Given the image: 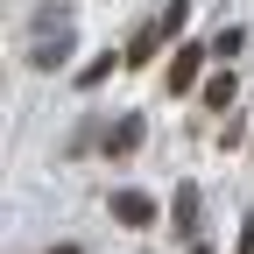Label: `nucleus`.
<instances>
[{"instance_id":"nucleus-1","label":"nucleus","mask_w":254,"mask_h":254,"mask_svg":"<svg viewBox=\"0 0 254 254\" xmlns=\"http://www.w3.org/2000/svg\"><path fill=\"white\" fill-rule=\"evenodd\" d=\"M205 50H212V43H177V57H170V92H205Z\"/></svg>"},{"instance_id":"nucleus-2","label":"nucleus","mask_w":254,"mask_h":254,"mask_svg":"<svg viewBox=\"0 0 254 254\" xmlns=\"http://www.w3.org/2000/svg\"><path fill=\"white\" fill-rule=\"evenodd\" d=\"M113 219L127 233H141V226H155V198L148 190H113Z\"/></svg>"},{"instance_id":"nucleus-3","label":"nucleus","mask_w":254,"mask_h":254,"mask_svg":"<svg viewBox=\"0 0 254 254\" xmlns=\"http://www.w3.org/2000/svg\"><path fill=\"white\" fill-rule=\"evenodd\" d=\"M141 134H148V120H141V113H120V120H113V134H106V155H134Z\"/></svg>"},{"instance_id":"nucleus-4","label":"nucleus","mask_w":254,"mask_h":254,"mask_svg":"<svg viewBox=\"0 0 254 254\" xmlns=\"http://www.w3.org/2000/svg\"><path fill=\"white\" fill-rule=\"evenodd\" d=\"M170 226L190 240L198 233V184H177V198H170Z\"/></svg>"},{"instance_id":"nucleus-5","label":"nucleus","mask_w":254,"mask_h":254,"mask_svg":"<svg viewBox=\"0 0 254 254\" xmlns=\"http://www.w3.org/2000/svg\"><path fill=\"white\" fill-rule=\"evenodd\" d=\"M163 43H170V36H163V21H148V28H134V43H127L120 57H127V64H148V57L163 50Z\"/></svg>"},{"instance_id":"nucleus-6","label":"nucleus","mask_w":254,"mask_h":254,"mask_svg":"<svg viewBox=\"0 0 254 254\" xmlns=\"http://www.w3.org/2000/svg\"><path fill=\"white\" fill-rule=\"evenodd\" d=\"M205 106H219V113L233 106V71H212L205 78Z\"/></svg>"},{"instance_id":"nucleus-7","label":"nucleus","mask_w":254,"mask_h":254,"mask_svg":"<svg viewBox=\"0 0 254 254\" xmlns=\"http://www.w3.org/2000/svg\"><path fill=\"white\" fill-rule=\"evenodd\" d=\"M113 64H127V57H113V50H106V57H92L85 71H78V85H106V78H113Z\"/></svg>"},{"instance_id":"nucleus-8","label":"nucleus","mask_w":254,"mask_h":254,"mask_svg":"<svg viewBox=\"0 0 254 254\" xmlns=\"http://www.w3.org/2000/svg\"><path fill=\"white\" fill-rule=\"evenodd\" d=\"M155 21H163V36H177V28L190 21V0H170V7H163V14H155Z\"/></svg>"},{"instance_id":"nucleus-9","label":"nucleus","mask_w":254,"mask_h":254,"mask_svg":"<svg viewBox=\"0 0 254 254\" xmlns=\"http://www.w3.org/2000/svg\"><path fill=\"white\" fill-rule=\"evenodd\" d=\"M233 50H247V36H240V28H219V36H212V57H233Z\"/></svg>"},{"instance_id":"nucleus-10","label":"nucleus","mask_w":254,"mask_h":254,"mask_svg":"<svg viewBox=\"0 0 254 254\" xmlns=\"http://www.w3.org/2000/svg\"><path fill=\"white\" fill-rule=\"evenodd\" d=\"M233 254H254V212L240 219V247H233Z\"/></svg>"},{"instance_id":"nucleus-11","label":"nucleus","mask_w":254,"mask_h":254,"mask_svg":"<svg viewBox=\"0 0 254 254\" xmlns=\"http://www.w3.org/2000/svg\"><path fill=\"white\" fill-rule=\"evenodd\" d=\"M50 254H78V247H50Z\"/></svg>"},{"instance_id":"nucleus-12","label":"nucleus","mask_w":254,"mask_h":254,"mask_svg":"<svg viewBox=\"0 0 254 254\" xmlns=\"http://www.w3.org/2000/svg\"><path fill=\"white\" fill-rule=\"evenodd\" d=\"M190 254H212V247H190Z\"/></svg>"}]
</instances>
